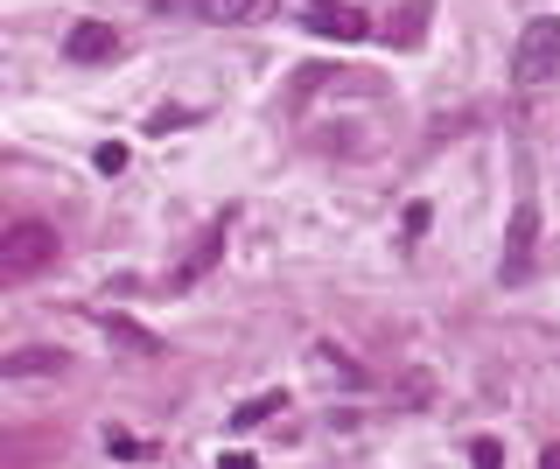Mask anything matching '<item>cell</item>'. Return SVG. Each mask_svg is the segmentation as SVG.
<instances>
[{
  "label": "cell",
  "instance_id": "1",
  "mask_svg": "<svg viewBox=\"0 0 560 469\" xmlns=\"http://www.w3.org/2000/svg\"><path fill=\"white\" fill-rule=\"evenodd\" d=\"M57 253H63L57 224H43V218H14L8 232H0V281H35L43 267H57Z\"/></svg>",
  "mask_w": 560,
  "mask_h": 469
},
{
  "label": "cell",
  "instance_id": "2",
  "mask_svg": "<svg viewBox=\"0 0 560 469\" xmlns=\"http://www.w3.org/2000/svg\"><path fill=\"white\" fill-rule=\"evenodd\" d=\"M553 71H560V22H525L518 57H512V78L518 84H547Z\"/></svg>",
  "mask_w": 560,
  "mask_h": 469
},
{
  "label": "cell",
  "instance_id": "3",
  "mask_svg": "<svg viewBox=\"0 0 560 469\" xmlns=\"http://www.w3.org/2000/svg\"><path fill=\"white\" fill-rule=\"evenodd\" d=\"M63 57L70 63H105V57H119V36L105 22H78V28H70V43H63Z\"/></svg>",
  "mask_w": 560,
  "mask_h": 469
},
{
  "label": "cell",
  "instance_id": "4",
  "mask_svg": "<svg viewBox=\"0 0 560 469\" xmlns=\"http://www.w3.org/2000/svg\"><path fill=\"white\" fill-rule=\"evenodd\" d=\"M308 28H315V36H337V43H358L364 36V14L358 8H337V0H308Z\"/></svg>",
  "mask_w": 560,
  "mask_h": 469
},
{
  "label": "cell",
  "instance_id": "5",
  "mask_svg": "<svg viewBox=\"0 0 560 469\" xmlns=\"http://www.w3.org/2000/svg\"><path fill=\"white\" fill-rule=\"evenodd\" d=\"M533 238H539V218H533V203H518V218H512V253H504V281H518V273L533 267Z\"/></svg>",
  "mask_w": 560,
  "mask_h": 469
},
{
  "label": "cell",
  "instance_id": "6",
  "mask_svg": "<svg viewBox=\"0 0 560 469\" xmlns=\"http://www.w3.org/2000/svg\"><path fill=\"white\" fill-rule=\"evenodd\" d=\"M203 22H267L273 0H197Z\"/></svg>",
  "mask_w": 560,
  "mask_h": 469
},
{
  "label": "cell",
  "instance_id": "7",
  "mask_svg": "<svg viewBox=\"0 0 560 469\" xmlns=\"http://www.w3.org/2000/svg\"><path fill=\"white\" fill-rule=\"evenodd\" d=\"M0 372H8V378H22V372H63V351H14Z\"/></svg>",
  "mask_w": 560,
  "mask_h": 469
},
{
  "label": "cell",
  "instance_id": "8",
  "mask_svg": "<svg viewBox=\"0 0 560 469\" xmlns=\"http://www.w3.org/2000/svg\"><path fill=\"white\" fill-rule=\"evenodd\" d=\"M428 14H434V0H407V14H399L393 43H420V36H428Z\"/></svg>",
  "mask_w": 560,
  "mask_h": 469
},
{
  "label": "cell",
  "instance_id": "9",
  "mask_svg": "<svg viewBox=\"0 0 560 469\" xmlns=\"http://www.w3.org/2000/svg\"><path fill=\"white\" fill-rule=\"evenodd\" d=\"M280 407V392H259V399H245V407H238V421L232 427H253V421H267V413Z\"/></svg>",
  "mask_w": 560,
  "mask_h": 469
},
{
  "label": "cell",
  "instance_id": "10",
  "mask_svg": "<svg viewBox=\"0 0 560 469\" xmlns=\"http://www.w3.org/2000/svg\"><path fill=\"white\" fill-rule=\"evenodd\" d=\"M469 462H477V469H504V448L498 442H469Z\"/></svg>",
  "mask_w": 560,
  "mask_h": 469
},
{
  "label": "cell",
  "instance_id": "11",
  "mask_svg": "<svg viewBox=\"0 0 560 469\" xmlns=\"http://www.w3.org/2000/svg\"><path fill=\"white\" fill-rule=\"evenodd\" d=\"M98 168H105V176H119V168H127V148L105 141V148H98Z\"/></svg>",
  "mask_w": 560,
  "mask_h": 469
}]
</instances>
